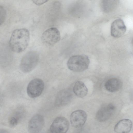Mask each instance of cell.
Returning <instances> with one entry per match:
<instances>
[{"label":"cell","mask_w":133,"mask_h":133,"mask_svg":"<svg viewBox=\"0 0 133 133\" xmlns=\"http://www.w3.org/2000/svg\"><path fill=\"white\" fill-rule=\"evenodd\" d=\"M29 39V33L27 29H16L13 31L11 34L9 41V47L14 52H22L27 47Z\"/></svg>","instance_id":"6da1fadb"},{"label":"cell","mask_w":133,"mask_h":133,"mask_svg":"<svg viewBox=\"0 0 133 133\" xmlns=\"http://www.w3.org/2000/svg\"><path fill=\"white\" fill-rule=\"evenodd\" d=\"M90 60L88 57L84 55H77L71 57L67 62L68 68L75 72H80L88 67Z\"/></svg>","instance_id":"7a4b0ae2"},{"label":"cell","mask_w":133,"mask_h":133,"mask_svg":"<svg viewBox=\"0 0 133 133\" xmlns=\"http://www.w3.org/2000/svg\"><path fill=\"white\" fill-rule=\"evenodd\" d=\"M39 59V55L37 52H28L23 56L21 60L20 64L21 70L25 73L31 71L37 65Z\"/></svg>","instance_id":"3957f363"},{"label":"cell","mask_w":133,"mask_h":133,"mask_svg":"<svg viewBox=\"0 0 133 133\" xmlns=\"http://www.w3.org/2000/svg\"><path fill=\"white\" fill-rule=\"evenodd\" d=\"M61 38L60 34L56 28H51L45 30L42 34V39L43 42L49 46L54 45Z\"/></svg>","instance_id":"277c9868"},{"label":"cell","mask_w":133,"mask_h":133,"mask_svg":"<svg viewBox=\"0 0 133 133\" xmlns=\"http://www.w3.org/2000/svg\"><path fill=\"white\" fill-rule=\"evenodd\" d=\"M44 83L41 79L36 78L31 80L28 84L27 92L31 98H34L40 96L43 91Z\"/></svg>","instance_id":"5b68a950"},{"label":"cell","mask_w":133,"mask_h":133,"mask_svg":"<svg viewBox=\"0 0 133 133\" xmlns=\"http://www.w3.org/2000/svg\"><path fill=\"white\" fill-rule=\"evenodd\" d=\"M69 127V122L65 117H56L51 124L49 130L50 133H66Z\"/></svg>","instance_id":"8992f818"},{"label":"cell","mask_w":133,"mask_h":133,"mask_svg":"<svg viewBox=\"0 0 133 133\" xmlns=\"http://www.w3.org/2000/svg\"><path fill=\"white\" fill-rule=\"evenodd\" d=\"M44 119L41 115L38 114L33 116L29 121L28 128L30 133H39L42 130Z\"/></svg>","instance_id":"52a82bcc"},{"label":"cell","mask_w":133,"mask_h":133,"mask_svg":"<svg viewBox=\"0 0 133 133\" xmlns=\"http://www.w3.org/2000/svg\"><path fill=\"white\" fill-rule=\"evenodd\" d=\"M87 118V115L84 111L78 110L73 112L70 116L71 125L75 128H79L85 123Z\"/></svg>","instance_id":"ba28073f"},{"label":"cell","mask_w":133,"mask_h":133,"mask_svg":"<svg viewBox=\"0 0 133 133\" xmlns=\"http://www.w3.org/2000/svg\"><path fill=\"white\" fill-rule=\"evenodd\" d=\"M115 109L114 106L111 104L103 106L98 110L96 114V119L100 122L108 120L113 114Z\"/></svg>","instance_id":"9c48e42d"},{"label":"cell","mask_w":133,"mask_h":133,"mask_svg":"<svg viewBox=\"0 0 133 133\" xmlns=\"http://www.w3.org/2000/svg\"><path fill=\"white\" fill-rule=\"evenodd\" d=\"M72 97V94L69 90L63 89L57 94L55 100V105L58 107L65 106L70 102Z\"/></svg>","instance_id":"30bf717a"},{"label":"cell","mask_w":133,"mask_h":133,"mask_svg":"<svg viewBox=\"0 0 133 133\" xmlns=\"http://www.w3.org/2000/svg\"><path fill=\"white\" fill-rule=\"evenodd\" d=\"M126 28L123 21L120 19L114 21L112 23L111 27V36L115 38L122 36L125 32Z\"/></svg>","instance_id":"8fae6325"},{"label":"cell","mask_w":133,"mask_h":133,"mask_svg":"<svg viewBox=\"0 0 133 133\" xmlns=\"http://www.w3.org/2000/svg\"><path fill=\"white\" fill-rule=\"evenodd\" d=\"M132 122L129 119L119 121L115 125L114 131L116 133H129L132 127Z\"/></svg>","instance_id":"7c38bea8"},{"label":"cell","mask_w":133,"mask_h":133,"mask_svg":"<svg viewBox=\"0 0 133 133\" xmlns=\"http://www.w3.org/2000/svg\"><path fill=\"white\" fill-rule=\"evenodd\" d=\"M106 89L110 92H115L118 91L122 86V83L119 79L112 78L108 80L105 84Z\"/></svg>","instance_id":"4fadbf2b"},{"label":"cell","mask_w":133,"mask_h":133,"mask_svg":"<svg viewBox=\"0 0 133 133\" xmlns=\"http://www.w3.org/2000/svg\"><path fill=\"white\" fill-rule=\"evenodd\" d=\"M73 91L78 97L83 98L85 96L88 92V89L82 82L77 81L75 84L73 88Z\"/></svg>","instance_id":"5bb4252c"},{"label":"cell","mask_w":133,"mask_h":133,"mask_svg":"<svg viewBox=\"0 0 133 133\" xmlns=\"http://www.w3.org/2000/svg\"><path fill=\"white\" fill-rule=\"evenodd\" d=\"M115 1H104L103 2V9L106 12L111 10L115 6L117 2Z\"/></svg>","instance_id":"9a60e30c"},{"label":"cell","mask_w":133,"mask_h":133,"mask_svg":"<svg viewBox=\"0 0 133 133\" xmlns=\"http://www.w3.org/2000/svg\"><path fill=\"white\" fill-rule=\"evenodd\" d=\"M6 16L5 10L2 6L0 5V26L3 23Z\"/></svg>","instance_id":"2e32d148"},{"label":"cell","mask_w":133,"mask_h":133,"mask_svg":"<svg viewBox=\"0 0 133 133\" xmlns=\"http://www.w3.org/2000/svg\"><path fill=\"white\" fill-rule=\"evenodd\" d=\"M19 122L16 118L12 116L10 117L9 120V123L11 127L16 126L18 124Z\"/></svg>","instance_id":"e0dca14e"},{"label":"cell","mask_w":133,"mask_h":133,"mask_svg":"<svg viewBox=\"0 0 133 133\" xmlns=\"http://www.w3.org/2000/svg\"><path fill=\"white\" fill-rule=\"evenodd\" d=\"M33 2L37 5H40L43 4L47 2V0H33Z\"/></svg>","instance_id":"ac0fdd59"},{"label":"cell","mask_w":133,"mask_h":133,"mask_svg":"<svg viewBox=\"0 0 133 133\" xmlns=\"http://www.w3.org/2000/svg\"><path fill=\"white\" fill-rule=\"evenodd\" d=\"M0 133H8V132L4 130L0 129Z\"/></svg>","instance_id":"d6986e66"},{"label":"cell","mask_w":133,"mask_h":133,"mask_svg":"<svg viewBox=\"0 0 133 133\" xmlns=\"http://www.w3.org/2000/svg\"><path fill=\"white\" fill-rule=\"evenodd\" d=\"M84 132H83V131H79V132H77L76 133H83Z\"/></svg>","instance_id":"ffe728a7"}]
</instances>
